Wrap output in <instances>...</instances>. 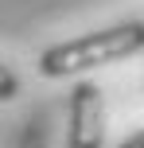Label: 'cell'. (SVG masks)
Returning <instances> with one entry per match:
<instances>
[{"mask_svg":"<svg viewBox=\"0 0 144 148\" xmlns=\"http://www.w3.org/2000/svg\"><path fill=\"white\" fill-rule=\"evenodd\" d=\"M121 148H144V129H140V133H132V136H129V140H125Z\"/></svg>","mask_w":144,"mask_h":148,"instance_id":"cell-4","label":"cell"},{"mask_svg":"<svg viewBox=\"0 0 144 148\" xmlns=\"http://www.w3.org/2000/svg\"><path fill=\"white\" fill-rule=\"evenodd\" d=\"M16 94H20V74L0 62V101H8V97H16Z\"/></svg>","mask_w":144,"mask_h":148,"instance_id":"cell-3","label":"cell"},{"mask_svg":"<svg viewBox=\"0 0 144 148\" xmlns=\"http://www.w3.org/2000/svg\"><path fill=\"white\" fill-rule=\"evenodd\" d=\"M140 51H144V23L129 20V23H113V27H101V31L47 47L39 55V74L43 78H74V74L132 59Z\"/></svg>","mask_w":144,"mask_h":148,"instance_id":"cell-1","label":"cell"},{"mask_svg":"<svg viewBox=\"0 0 144 148\" xmlns=\"http://www.w3.org/2000/svg\"><path fill=\"white\" fill-rule=\"evenodd\" d=\"M101 140H105V97L93 82H78L70 94L66 148H101Z\"/></svg>","mask_w":144,"mask_h":148,"instance_id":"cell-2","label":"cell"}]
</instances>
